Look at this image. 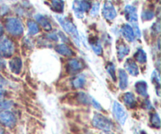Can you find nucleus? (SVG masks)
Here are the masks:
<instances>
[{
	"label": "nucleus",
	"mask_w": 161,
	"mask_h": 134,
	"mask_svg": "<svg viewBox=\"0 0 161 134\" xmlns=\"http://www.w3.org/2000/svg\"><path fill=\"white\" fill-rule=\"evenodd\" d=\"M135 91L143 97H148V84L146 81H138L135 85Z\"/></svg>",
	"instance_id": "nucleus-15"
},
{
	"label": "nucleus",
	"mask_w": 161,
	"mask_h": 134,
	"mask_svg": "<svg viewBox=\"0 0 161 134\" xmlns=\"http://www.w3.org/2000/svg\"><path fill=\"white\" fill-rule=\"evenodd\" d=\"M17 119L11 111H2L0 112V123L9 128H12L16 125Z\"/></svg>",
	"instance_id": "nucleus-6"
},
{
	"label": "nucleus",
	"mask_w": 161,
	"mask_h": 134,
	"mask_svg": "<svg viewBox=\"0 0 161 134\" xmlns=\"http://www.w3.org/2000/svg\"><path fill=\"white\" fill-rule=\"evenodd\" d=\"M15 46L14 42L7 37H0V56L10 57L14 53Z\"/></svg>",
	"instance_id": "nucleus-4"
},
{
	"label": "nucleus",
	"mask_w": 161,
	"mask_h": 134,
	"mask_svg": "<svg viewBox=\"0 0 161 134\" xmlns=\"http://www.w3.org/2000/svg\"><path fill=\"white\" fill-rule=\"evenodd\" d=\"M126 19L132 24H137L138 22V14H137V9L131 5H127L124 9Z\"/></svg>",
	"instance_id": "nucleus-8"
},
{
	"label": "nucleus",
	"mask_w": 161,
	"mask_h": 134,
	"mask_svg": "<svg viewBox=\"0 0 161 134\" xmlns=\"http://www.w3.org/2000/svg\"><path fill=\"white\" fill-rule=\"evenodd\" d=\"M116 53L119 61L124 60V58L126 56L129 54L130 53V48L127 45H126L124 42H119L116 45Z\"/></svg>",
	"instance_id": "nucleus-12"
},
{
	"label": "nucleus",
	"mask_w": 161,
	"mask_h": 134,
	"mask_svg": "<svg viewBox=\"0 0 161 134\" xmlns=\"http://www.w3.org/2000/svg\"><path fill=\"white\" fill-rule=\"evenodd\" d=\"M90 45H91V48L94 50V52L95 53V54L101 56L102 54V46L101 45L100 42L97 39H92V40L90 41Z\"/></svg>",
	"instance_id": "nucleus-22"
},
{
	"label": "nucleus",
	"mask_w": 161,
	"mask_h": 134,
	"mask_svg": "<svg viewBox=\"0 0 161 134\" xmlns=\"http://www.w3.org/2000/svg\"><path fill=\"white\" fill-rule=\"evenodd\" d=\"M106 70L107 72L108 73V75L111 76V78H113V80L114 82L116 81V67L115 65L113 63H109L108 64V65L106 66Z\"/></svg>",
	"instance_id": "nucleus-28"
},
{
	"label": "nucleus",
	"mask_w": 161,
	"mask_h": 134,
	"mask_svg": "<svg viewBox=\"0 0 161 134\" xmlns=\"http://www.w3.org/2000/svg\"><path fill=\"white\" fill-rule=\"evenodd\" d=\"M80 4H81V6L84 12H86V11L91 9V4L89 2L86 1V0H81V1H80Z\"/></svg>",
	"instance_id": "nucleus-32"
},
{
	"label": "nucleus",
	"mask_w": 161,
	"mask_h": 134,
	"mask_svg": "<svg viewBox=\"0 0 161 134\" xmlns=\"http://www.w3.org/2000/svg\"><path fill=\"white\" fill-rule=\"evenodd\" d=\"M14 105V102L11 100H3L0 101V111H6L11 108Z\"/></svg>",
	"instance_id": "nucleus-29"
},
{
	"label": "nucleus",
	"mask_w": 161,
	"mask_h": 134,
	"mask_svg": "<svg viewBox=\"0 0 161 134\" xmlns=\"http://www.w3.org/2000/svg\"><path fill=\"white\" fill-rule=\"evenodd\" d=\"M10 1H17V0H10Z\"/></svg>",
	"instance_id": "nucleus-41"
},
{
	"label": "nucleus",
	"mask_w": 161,
	"mask_h": 134,
	"mask_svg": "<svg viewBox=\"0 0 161 134\" xmlns=\"http://www.w3.org/2000/svg\"><path fill=\"white\" fill-rule=\"evenodd\" d=\"M92 97H91L88 94L85 93H79L77 96V100L80 103L83 104V105H91V100H92Z\"/></svg>",
	"instance_id": "nucleus-24"
},
{
	"label": "nucleus",
	"mask_w": 161,
	"mask_h": 134,
	"mask_svg": "<svg viewBox=\"0 0 161 134\" xmlns=\"http://www.w3.org/2000/svg\"><path fill=\"white\" fill-rule=\"evenodd\" d=\"M102 14H103V17L108 20H113L117 16V12L113 4L110 1H106L104 4Z\"/></svg>",
	"instance_id": "nucleus-7"
},
{
	"label": "nucleus",
	"mask_w": 161,
	"mask_h": 134,
	"mask_svg": "<svg viewBox=\"0 0 161 134\" xmlns=\"http://www.w3.org/2000/svg\"><path fill=\"white\" fill-rule=\"evenodd\" d=\"M64 3L63 0H51V7L57 13H62L64 10Z\"/></svg>",
	"instance_id": "nucleus-23"
},
{
	"label": "nucleus",
	"mask_w": 161,
	"mask_h": 134,
	"mask_svg": "<svg viewBox=\"0 0 161 134\" xmlns=\"http://www.w3.org/2000/svg\"><path fill=\"white\" fill-rule=\"evenodd\" d=\"M56 19L59 22L61 26L62 27L64 31L73 39L74 42L78 46H80L81 39H80V34H79V31L75 24L71 20H69V19L63 17V16L56 15Z\"/></svg>",
	"instance_id": "nucleus-1"
},
{
	"label": "nucleus",
	"mask_w": 161,
	"mask_h": 134,
	"mask_svg": "<svg viewBox=\"0 0 161 134\" xmlns=\"http://www.w3.org/2000/svg\"><path fill=\"white\" fill-rule=\"evenodd\" d=\"M28 33L31 35H35L39 32V28L37 24L32 20H29L28 22Z\"/></svg>",
	"instance_id": "nucleus-25"
},
{
	"label": "nucleus",
	"mask_w": 161,
	"mask_h": 134,
	"mask_svg": "<svg viewBox=\"0 0 161 134\" xmlns=\"http://www.w3.org/2000/svg\"><path fill=\"white\" fill-rule=\"evenodd\" d=\"M9 66L11 72H12L13 73L17 75V74L20 73L22 68L21 59H20V57H18V56H16V57L12 58V59L9 61Z\"/></svg>",
	"instance_id": "nucleus-13"
},
{
	"label": "nucleus",
	"mask_w": 161,
	"mask_h": 134,
	"mask_svg": "<svg viewBox=\"0 0 161 134\" xmlns=\"http://www.w3.org/2000/svg\"><path fill=\"white\" fill-rule=\"evenodd\" d=\"M55 50L58 52L59 54L64 56H73L74 52L71 48H69L65 44H59L55 47Z\"/></svg>",
	"instance_id": "nucleus-17"
},
{
	"label": "nucleus",
	"mask_w": 161,
	"mask_h": 134,
	"mask_svg": "<svg viewBox=\"0 0 161 134\" xmlns=\"http://www.w3.org/2000/svg\"><path fill=\"white\" fill-rule=\"evenodd\" d=\"M154 16H155V14H154V13L153 11L145 10L142 13V19L143 20H145V21H146V20H150L152 19H153Z\"/></svg>",
	"instance_id": "nucleus-30"
},
{
	"label": "nucleus",
	"mask_w": 161,
	"mask_h": 134,
	"mask_svg": "<svg viewBox=\"0 0 161 134\" xmlns=\"http://www.w3.org/2000/svg\"><path fill=\"white\" fill-rule=\"evenodd\" d=\"M113 114H114L115 117H116L118 122H119L121 126H124L126 121H127V116L128 115H127V111L124 109L123 105H120L119 102L115 101L114 103H113Z\"/></svg>",
	"instance_id": "nucleus-5"
},
{
	"label": "nucleus",
	"mask_w": 161,
	"mask_h": 134,
	"mask_svg": "<svg viewBox=\"0 0 161 134\" xmlns=\"http://www.w3.org/2000/svg\"><path fill=\"white\" fill-rule=\"evenodd\" d=\"M91 105H92L96 109L98 110V111H102V107L101 106L100 104H99L94 98H92V100H91Z\"/></svg>",
	"instance_id": "nucleus-33"
},
{
	"label": "nucleus",
	"mask_w": 161,
	"mask_h": 134,
	"mask_svg": "<svg viewBox=\"0 0 161 134\" xmlns=\"http://www.w3.org/2000/svg\"><path fill=\"white\" fill-rule=\"evenodd\" d=\"M99 8H100V4H99V3H94V5H93L91 8V12H90L91 16H92V17L97 16L99 12Z\"/></svg>",
	"instance_id": "nucleus-31"
},
{
	"label": "nucleus",
	"mask_w": 161,
	"mask_h": 134,
	"mask_svg": "<svg viewBox=\"0 0 161 134\" xmlns=\"http://www.w3.org/2000/svg\"><path fill=\"white\" fill-rule=\"evenodd\" d=\"M134 56H135V59L142 64H145L147 61V55H146L145 50L142 49H138Z\"/></svg>",
	"instance_id": "nucleus-21"
},
{
	"label": "nucleus",
	"mask_w": 161,
	"mask_h": 134,
	"mask_svg": "<svg viewBox=\"0 0 161 134\" xmlns=\"http://www.w3.org/2000/svg\"><path fill=\"white\" fill-rule=\"evenodd\" d=\"M119 76V86L121 89H125L128 86V75L127 72L123 69H119L118 72Z\"/></svg>",
	"instance_id": "nucleus-16"
},
{
	"label": "nucleus",
	"mask_w": 161,
	"mask_h": 134,
	"mask_svg": "<svg viewBox=\"0 0 161 134\" xmlns=\"http://www.w3.org/2000/svg\"><path fill=\"white\" fill-rule=\"evenodd\" d=\"M35 18L37 20L38 23L42 27L44 30L46 31H50L52 29V26L50 24V23L49 22V20H47V18L46 17H44L42 14H36L35 16Z\"/></svg>",
	"instance_id": "nucleus-18"
},
{
	"label": "nucleus",
	"mask_w": 161,
	"mask_h": 134,
	"mask_svg": "<svg viewBox=\"0 0 161 134\" xmlns=\"http://www.w3.org/2000/svg\"><path fill=\"white\" fill-rule=\"evenodd\" d=\"M6 67V62L3 56H0V71H3Z\"/></svg>",
	"instance_id": "nucleus-34"
},
{
	"label": "nucleus",
	"mask_w": 161,
	"mask_h": 134,
	"mask_svg": "<svg viewBox=\"0 0 161 134\" xmlns=\"http://www.w3.org/2000/svg\"><path fill=\"white\" fill-rule=\"evenodd\" d=\"M142 134H146V133H144V132H142Z\"/></svg>",
	"instance_id": "nucleus-40"
},
{
	"label": "nucleus",
	"mask_w": 161,
	"mask_h": 134,
	"mask_svg": "<svg viewBox=\"0 0 161 134\" xmlns=\"http://www.w3.org/2000/svg\"><path fill=\"white\" fill-rule=\"evenodd\" d=\"M152 81L154 85L157 86V93L158 96H160V74L157 71H154L152 74Z\"/></svg>",
	"instance_id": "nucleus-26"
},
{
	"label": "nucleus",
	"mask_w": 161,
	"mask_h": 134,
	"mask_svg": "<svg viewBox=\"0 0 161 134\" xmlns=\"http://www.w3.org/2000/svg\"><path fill=\"white\" fill-rule=\"evenodd\" d=\"M92 124L95 128L104 132H111L114 128L113 122L100 113L94 115L92 119Z\"/></svg>",
	"instance_id": "nucleus-2"
},
{
	"label": "nucleus",
	"mask_w": 161,
	"mask_h": 134,
	"mask_svg": "<svg viewBox=\"0 0 161 134\" xmlns=\"http://www.w3.org/2000/svg\"><path fill=\"white\" fill-rule=\"evenodd\" d=\"M121 33L127 42H132L135 40V32H134L133 28L130 24L123 25L122 28H121Z\"/></svg>",
	"instance_id": "nucleus-11"
},
{
	"label": "nucleus",
	"mask_w": 161,
	"mask_h": 134,
	"mask_svg": "<svg viewBox=\"0 0 161 134\" xmlns=\"http://www.w3.org/2000/svg\"><path fill=\"white\" fill-rule=\"evenodd\" d=\"M5 96V91L4 89L2 88V86H0V100H2V99H3V97H4Z\"/></svg>",
	"instance_id": "nucleus-35"
},
{
	"label": "nucleus",
	"mask_w": 161,
	"mask_h": 134,
	"mask_svg": "<svg viewBox=\"0 0 161 134\" xmlns=\"http://www.w3.org/2000/svg\"><path fill=\"white\" fill-rule=\"evenodd\" d=\"M4 133H5L4 128H3V127L0 125V134H4Z\"/></svg>",
	"instance_id": "nucleus-38"
},
{
	"label": "nucleus",
	"mask_w": 161,
	"mask_h": 134,
	"mask_svg": "<svg viewBox=\"0 0 161 134\" xmlns=\"http://www.w3.org/2000/svg\"><path fill=\"white\" fill-rule=\"evenodd\" d=\"M126 71L132 76H137L139 74V68H138V64H136L134 60L127 59L124 64Z\"/></svg>",
	"instance_id": "nucleus-10"
},
{
	"label": "nucleus",
	"mask_w": 161,
	"mask_h": 134,
	"mask_svg": "<svg viewBox=\"0 0 161 134\" xmlns=\"http://www.w3.org/2000/svg\"><path fill=\"white\" fill-rule=\"evenodd\" d=\"M6 29L14 36H20L24 32V26L21 21L16 17H9L6 21Z\"/></svg>",
	"instance_id": "nucleus-3"
},
{
	"label": "nucleus",
	"mask_w": 161,
	"mask_h": 134,
	"mask_svg": "<svg viewBox=\"0 0 161 134\" xmlns=\"http://www.w3.org/2000/svg\"><path fill=\"white\" fill-rule=\"evenodd\" d=\"M5 85V79L0 75V86H3Z\"/></svg>",
	"instance_id": "nucleus-36"
},
{
	"label": "nucleus",
	"mask_w": 161,
	"mask_h": 134,
	"mask_svg": "<svg viewBox=\"0 0 161 134\" xmlns=\"http://www.w3.org/2000/svg\"><path fill=\"white\" fill-rule=\"evenodd\" d=\"M72 9H73L75 15L77 18H83L84 17V11L82 8L81 4H80V0H75L72 3Z\"/></svg>",
	"instance_id": "nucleus-20"
},
{
	"label": "nucleus",
	"mask_w": 161,
	"mask_h": 134,
	"mask_svg": "<svg viewBox=\"0 0 161 134\" xmlns=\"http://www.w3.org/2000/svg\"><path fill=\"white\" fill-rule=\"evenodd\" d=\"M102 134H113V133H111L110 132H105V133H103Z\"/></svg>",
	"instance_id": "nucleus-39"
},
{
	"label": "nucleus",
	"mask_w": 161,
	"mask_h": 134,
	"mask_svg": "<svg viewBox=\"0 0 161 134\" xmlns=\"http://www.w3.org/2000/svg\"><path fill=\"white\" fill-rule=\"evenodd\" d=\"M3 32H4V30H3V26H2V25L0 24V37H1V36L3 35Z\"/></svg>",
	"instance_id": "nucleus-37"
},
{
	"label": "nucleus",
	"mask_w": 161,
	"mask_h": 134,
	"mask_svg": "<svg viewBox=\"0 0 161 134\" xmlns=\"http://www.w3.org/2000/svg\"><path fill=\"white\" fill-rule=\"evenodd\" d=\"M83 68V64L75 58H71L67 63V70L69 73H76Z\"/></svg>",
	"instance_id": "nucleus-9"
},
{
	"label": "nucleus",
	"mask_w": 161,
	"mask_h": 134,
	"mask_svg": "<svg viewBox=\"0 0 161 134\" xmlns=\"http://www.w3.org/2000/svg\"><path fill=\"white\" fill-rule=\"evenodd\" d=\"M150 123L154 128H160V119L157 113H153L150 115Z\"/></svg>",
	"instance_id": "nucleus-27"
},
{
	"label": "nucleus",
	"mask_w": 161,
	"mask_h": 134,
	"mask_svg": "<svg viewBox=\"0 0 161 134\" xmlns=\"http://www.w3.org/2000/svg\"><path fill=\"white\" fill-rule=\"evenodd\" d=\"M86 76L83 74H80L72 80V86L75 89H82L86 84Z\"/></svg>",
	"instance_id": "nucleus-19"
},
{
	"label": "nucleus",
	"mask_w": 161,
	"mask_h": 134,
	"mask_svg": "<svg viewBox=\"0 0 161 134\" xmlns=\"http://www.w3.org/2000/svg\"><path fill=\"white\" fill-rule=\"evenodd\" d=\"M123 101L124 105L129 108H135L137 105V100L135 95L132 93L127 92L123 96Z\"/></svg>",
	"instance_id": "nucleus-14"
}]
</instances>
